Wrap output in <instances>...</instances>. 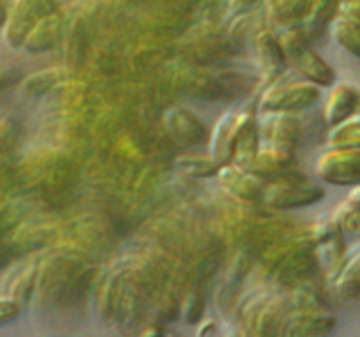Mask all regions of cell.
I'll list each match as a JSON object with an SVG mask.
<instances>
[{
  "instance_id": "obj_1",
  "label": "cell",
  "mask_w": 360,
  "mask_h": 337,
  "mask_svg": "<svg viewBox=\"0 0 360 337\" xmlns=\"http://www.w3.org/2000/svg\"><path fill=\"white\" fill-rule=\"evenodd\" d=\"M279 41L284 48L286 65L292 74L320 88H331L335 84V70L315 52L311 39L302 27H286L284 32H279Z\"/></svg>"
},
{
  "instance_id": "obj_2",
  "label": "cell",
  "mask_w": 360,
  "mask_h": 337,
  "mask_svg": "<svg viewBox=\"0 0 360 337\" xmlns=\"http://www.w3.org/2000/svg\"><path fill=\"white\" fill-rule=\"evenodd\" d=\"M322 198H324V187L318 180H311L295 171L268 180L264 191V202L270 209L277 211L309 207L320 202Z\"/></svg>"
},
{
  "instance_id": "obj_3",
  "label": "cell",
  "mask_w": 360,
  "mask_h": 337,
  "mask_svg": "<svg viewBox=\"0 0 360 337\" xmlns=\"http://www.w3.org/2000/svg\"><path fill=\"white\" fill-rule=\"evenodd\" d=\"M322 99V88L315 86L307 79H277L270 84L262 97H259V108L257 110H275V112H302L309 110L315 104H320Z\"/></svg>"
},
{
  "instance_id": "obj_4",
  "label": "cell",
  "mask_w": 360,
  "mask_h": 337,
  "mask_svg": "<svg viewBox=\"0 0 360 337\" xmlns=\"http://www.w3.org/2000/svg\"><path fill=\"white\" fill-rule=\"evenodd\" d=\"M54 11L52 0H14L5 11L3 39L11 50H20L37 20Z\"/></svg>"
},
{
  "instance_id": "obj_5",
  "label": "cell",
  "mask_w": 360,
  "mask_h": 337,
  "mask_svg": "<svg viewBox=\"0 0 360 337\" xmlns=\"http://www.w3.org/2000/svg\"><path fill=\"white\" fill-rule=\"evenodd\" d=\"M315 173L324 185H360V149H335V146H329L315 162Z\"/></svg>"
},
{
  "instance_id": "obj_6",
  "label": "cell",
  "mask_w": 360,
  "mask_h": 337,
  "mask_svg": "<svg viewBox=\"0 0 360 337\" xmlns=\"http://www.w3.org/2000/svg\"><path fill=\"white\" fill-rule=\"evenodd\" d=\"M335 322V315L324 306H295L286 317L284 337H326Z\"/></svg>"
},
{
  "instance_id": "obj_7",
  "label": "cell",
  "mask_w": 360,
  "mask_h": 337,
  "mask_svg": "<svg viewBox=\"0 0 360 337\" xmlns=\"http://www.w3.org/2000/svg\"><path fill=\"white\" fill-rule=\"evenodd\" d=\"M259 133L266 144L281 146V149L295 151L300 142V119L297 112H275V110H257Z\"/></svg>"
},
{
  "instance_id": "obj_8",
  "label": "cell",
  "mask_w": 360,
  "mask_h": 337,
  "mask_svg": "<svg viewBox=\"0 0 360 337\" xmlns=\"http://www.w3.org/2000/svg\"><path fill=\"white\" fill-rule=\"evenodd\" d=\"M165 131L180 146H198L210 142V131L196 112L187 108H169L162 115Z\"/></svg>"
},
{
  "instance_id": "obj_9",
  "label": "cell",
  "mask_w": 360,
  "mask_h": 337,
  "mask_svg": "<svg viewBox=\"0 0 360 337\" xmlns=\"http://www.w3.org/2000/svg\"><path fill=\"white\" fill-rule=\"evenodd\" d=\"M217 180L230 196L245 200V202L264 200V191H266V183H268V180H264L262 176L248 171V168L234 164V162L223 164Z\"/></svg>"
},
{
  "instance_id": "obj_10",
  "label": "cell",
  "mask_w": 360,
  "mask_h": 337,
  "mask_svg": "<svg viewBox=\"0 0 360 337\" xmlns=\"http://www.w3.org/2000/svg\"><path fill=\"white\" fill-rule=\"evenodd\" d=\"M255 52H257L259 70H262L266 81L273 84V81H277V79H281L288 72L279 34H275L273 29L262 27L255 34Z\"/></svg>"
},
{
  "instance_id": "obj_11",
  "label": "cell",
  "mask_w": 360,
  "mask_h": 337,
  "mask_svg": "<svg viewBox=\"0 0 360 337\" xmlns=\"http://www.w3.org/2000/svg\"><path fill=\"white\" fill-rule=\"evenodd\" d=\"M360 112V88L356 84H333L329 95L324 99V124L326 126H335V124L347 121L356 117Z\"/></svg>"
},
{
  "instance_id": "obj_12",
  "label": "cell",
  "mask_w": 360,
  "mask_h": 337,
  "mask_svg": "<svg viewBox=\"0 0 360 337\" xmlns=\"http://www.w3.org/2000/svg\"><path fill=\"white\" fill-rule=\"evenodd\" d=\"M236 128H239V112L234 108L225 110L223 115L214 121L210 131L207 153L219 164H230L234 160V142H236Z\"/></svg>"
},
{
  "instance_id": "obj_13",
  "label": "cell",
  "mask_w": 360,
  "mask_h": 337,
  "mask_svg": "<svg viewBox=\"0 0 360 337\" xmlns=\"http://www.w3.org/2000/svg\"><path fill=\"white\" fill-rule=\"evenodd\" d=\"M292 168H295V151L264 142L257 157L250 162V166H248V171L262 176L264 180H273V178L290 173Z\"/></svg>"
},
{
  "instance_id": "obj_14",
  "label": "cell",
  "mask_w": 360,
  "mask_h": 337,
  "mask_svg": "<svg viewBox=\"0 0 360 337\" xmlns=\"http://www.w3.org/2000/svg\"><path fill=\"white\" fill-rule=\"evenodd\" d=\"M262 133H259V121L255 112H239V128H236V142H234V164L243 168L250 166L262 149Z\"/></svg>"
},
{
  "instance_id": "obj_15",
  "label": "cell",
  "mask_w": 360,
  "mask_h": 337,
  "mask_svg": "<svg viewBox=\"0 0 360 337\" xmlns=\"http://www.w3.org/2000/svg\"><path fill=\"white\" fill-rule=\"evenodd\" d=\"M61 29H63V20L59 14H45L43 18L37 20V25L32 27V32L27 34L25 43H22L20 52L25 54H43V52H50L56 41L61 39Z\"/></svg>"
},
{
  "instance_id": "obj_16",
  "label": "cell",
  "mask_w": 360,
  "mask_h": 337,
  "mask_svg": "<svg viewBox=\"0 0 360 337\" xmlns=\"http://www.w3.org/2000/svg\"><path fill=\"white\" fill-rule=\"evenodd\" d=\"M329 290L342 301L360 299V245L347 254L342 267L329 279Z\"/></svg>"
},
{
  "instance_id": "obj_17",
  "label": "cell",
  "mask_w": 360,
  "mask_h": 337,
  "mask_svg": "<svg viewBox=\"0 0 360 337\" xmlns=\"http://www.w3.org/2000/svg\"><path fill=\"white\" fill-rule=\"evenodd\" d=\"M288 306L281 299H273L262 306L259 315L252 319L250 335L252 337H284V324L288 317Z\"/></svg>"
},
{
  "instance_id": "obj_18",
  "label": "cell",
  "mask_w": 360,
  "mask_h": 337,
  "mask_svg": "<svg viewBox=\"0 0 360 337\" xmlns=\"http://www.w3.org/2000/svg\"><path fill=\"white\" fill-rule=\"evenodd\" d=\"M338 16H340V0H311V9L302 22V29L309 39H315L322 29L331 27Z\"/></svg>"
},
{
  "instance_id": "obj_19",
  "label": "cell",
  "mask_w": 360,
  "mask_h": 337,
  "mask_svg": "<svg viewBox=\"0 0 360 337\" xmlns=\"http://www.w3.org/2000/svg\"><path fill=\"white\" fill-rule=\"evenodd\" d=\"M221 166L210 153L205 155H194V153H187V155H180L178 160H176V168L183 176L187 178H217L219 171H221Z\"/></svg>"
},
{
  "instance_id": "obj_20",
  "label": "cell",
  "mask_w": 360,
  "mask_h": 337,
  "mask_svg": "<svg viewBox=\"0 0 360 337\" xmlns=\"http://www.w3.org/2000/svg\"><path fill=\"white\" fill-rule=\"evenodd\" d=\"M331 37L333 41L340 45L342 50H347L352 56L360 59V25L354 20H349L345 16H338L333 22H331Z\"/></svg>"
},
{
  "instance_id": "obj_21",
  "label": "cell",
  "mask_w": 360,
  "mask_h": 337,
  "mask_svg": "<svg viewBox=\"0 0 360 337\" xmlns=\"http://www.w3.org/2000/svg\"><path fill=\"white\" fill-rule=\"evenodd\" d=\"M326 144L335 149H360V117H352L347 121L329 126L326 133Z\"/></svg>"
},
{
  "instance_id": "obj_22",
  "label": "cell",
  "mask_w": 360,
  "mask_h": 337,
  "mask_svg": "<svg viewBox=\"0 0 360 337\" xmlns=\"http://www.w3.org/2000/svg\"><path fill=\"white\" fill-rule=\"evenodd\" d=\"M65 79L61 67H48V70H41V72H34V74H27L22 79V93L25 95H45L54 90L61 81Z\"/></svg>"
},
{
  "instance_id": "obj_23",
  "label": "cell",
  "mask_w": 360,
  "mask_h": 337,
  "mask_svg": "<svg viewBox=\"0 0 360 337\" xmlns=\"http://www.w3.org/2000/svg\"><path fill=\"white\" fill-rule=\"evenodd\" d=\"M331 218L345 234H360V205H356V202L352 200L340 202L331 211Z\"/></svg>"
},
{
  "instance_id": "obj_24",
  "label": "cell",
  "mask_w": 360,
  "mask_h": 337,
  "mask_svg": "<svg viewBox=\"0 0 360 337\" xmlns=\"http://www.w3.org/2000/svg\"><path fill=\"white\" fill-rule=\"evenodd\" d=\"M20 312H22V299H16L11 295L0 297V322L11 324L14 319H18Z\"/></svg>"
},
{
  "instance_id": "obj_25",
  "label": "cell",
  "mask_w": 360,
  "mask_h": 337,
  "mask_svg": "<svg viewBox=\"0 0 360 337\" xmlns=\"http://www.w3.org/2000/svg\"><path fill=\"white\" fill-rule=\"evenodd\" d=\"M194 337H225V333H223V329L219 326L217 319H214V317H205V319L198 322Z\"/></svg>"
},
{
  "instance_id": "obj_26",
  "label": "cell",
  "mask_w": 360,
  "mask_h": 337,
  "mask_svg": "<svg viewBox=\"0 0 360 337\" xmlns=\"http://www.w3.org/2000/svg\"><path fill=\"white\" fill-rule=\"evenodd\" d=\"M340 16L360 25V0H340Z\"/></svg>"
},
{
  "instance_id": "obj_27",
  "label": "cell",
  "mask_w": 360,
  "mask_h": 337,
  "mask_svg": "<svg viewBox=\"0 0 360 337\" xmlns=\"http://www.w3.org/2000/svg\"><path fill=\"white\" fill-rule=\"evenodd\" d=\"M223 333H225V337H252L250 331H245L241 324H225Z\"/></svg>"
},
{
  "instance_id": "obj_28",
  "label": "cell",
  "mask_w": 360,
  "mask_h": 337,
  "mask_svg": "<svg viewBox=\"0 0 360 337\" xmlns=\"http://www.w3.org/2000/svg\"><path fill=\"white\" fill-rule=\"evenodd\" d=\"M257 0H230V14H241V11L250 9Z\"/></svg>"
},
{
  "instance_id": "obj_29",
  "label": "cell",
  "mask_w": 360,
  "mask_h": 337,
  "mask_svg": "<svg viewBox=\"0 0 360 337\" xmlns=\"http://www.w3.org/2000/svg\"><path fill=\"white\" fill-rule=\"evenodd\" d=\"M138 337H167V333H162L158 326H151V329H146V331H142Z\"/></svg>"
},
{
  "instance_id": "obj_30",
  "label": "cell",
  "mask_w": 360,
  "mask_h": 337,
  "mask_svg": "<svg viewBox=\"0 0 360 337\" xmlns=\"http://www.w3.org/2000/svg\"><path fill=\"white\" fill-rule=\"evenodd\" d=\"M347 200H352V202H356V205H360V185H356V187L349 189Z\"/></svg>"
},
{
  "instance_id": "obj_31",
  "label": "cell",
  "mask_w": 360,
  "mask_h": 337,
  "mask_svg": "<svg viewBox=\"0 0 360 337\" xmlns=\"http://www.w3.org/2000/svg\"><path fill=\"white\" fill-rule=\"evenodd\" d=\"M167 337H178V335H174V333H167Z\"/></svg>"
},
{
  "instance_id": "obj_32",
  "label": "cell",
  "mask_w": 360,
  "mask_h": 337,
  "mask_svg": "<svg viewBox=\"0 0 360 337\" xmlns=\"http://www.w3.org/2000/svg\"><path fill=\"white\" fill-rule=\"evenodd\" d=\"M358 117H360V112H358Z\"/></svg>"
}]
</instances>
